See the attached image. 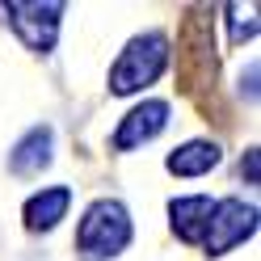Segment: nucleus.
Wrapping results in <instances>:
<instances>
[{
	"mask_svg": "<svg viewBox=\"0 0 261 261\" xmlns=\"http://www.w3.org/2000/svg\"><path fill=\"white\" fill-rule=\"evenodd\" d=\"M130 244V215L118 198H97L76 232V249L85 261H110Z\"/></svg>",
	"mask_w": 261,
	"mask_h": 261,
	"instance_id": "f257e3e1",
	"label": "nucleus"
},
{
	"mask_svg": "<svg viewBox=\"0 0 261 261\" xmlns=\"http://www.w3.org/2000/svg\"><path fill=\"white\" fill-rule=\"evenodd\" d=\"M9 13V21H13V30L21 34V42L30 46V51H38V55H46L55 46V38H59V17H63V5H42V0H13V5L5 9Z\"/></svg>",
	"mask_w": 261,
	"mask_h": 261,
	"instance_id": "20e7f679",
	"label": "nucleus"
},
{
	"mask_svg": "<svg viewBox=\"0 0 261 261\" xmlns=\"http://www.w3.org/2000/svg\"><path fill=\"white\" fill-rule=\"evenodd\" d=\"M244 173H249V181H257V173H261V156H257V148H249V156H244Z\"/></svg>",
	"mask_w": 261,
	"mask_h": 261,
	"instance_id": "9b49d317",
	"label": "nucleus"
},
{
	"mask_svg": "<svg viewBox=\"0 0 261 261\" xmlns=\"http://www.w3.org/2000/svg\"><path fill=\"white\" fill-rule=\"evenodd\" d=\"M215 165H219V148L206 139H190L169 156V173H177V177H202Z\"/></svg>",
	"mask_w": 261,
	"mask_h": 261,
	"instance_id": "1a4fd4ad",
	"label": "nucleus"
},
{
	"mask_svg": "<svg viewBox=\"0 0 261 261\" xmlns=\"http://www.w3.org/2000/svg\"><path fill=\"white\" fill-rule=\"evenodd\" d=\"M257 232V206L253 202H240V198H223L211 206V219H206V253L211 257H223L227 249H236L240 240H249Z\"/></svg>",
	"mask_w": 261,
	"mask_h": 261,
	"instance_id": "7ed1b4c3",
	"label": "nucleus"
},
{
	"mask_svg": "<svg viewBox=\"0 0 261 261\" xmlns=\"http://www.w3.org/2000/svg\"><path fill=\"white\" fill-rule=\"evenodd\" d=\"M227 13H232V42L240 46L244 38H257V5L240 9V5H227Z\"/></svg>",
	"mask_w": 261,
	"mask_h": 261,
	"instance_id": "9d476101",
	"label": "nucleus"
},
{
	"mask_svg": "<svg viewBox=\"0 0 261 261\" xmlns=\"http://www.w3.org/2000/svg\"><path fill=\"white\" fill-rule=\"evenodd\" d=\"M211 202L206 194H190V198H173L169 215H173V232L181 236L186 244H198L206 236V219H211Z\"/></svg>",
	"mask_w": 261,
	"mask_h": 261,
	"instance_id": "423d86ee",
	"label": "nucleus"
},
{
	"mask_svg": "<svg viewBox=\"0 0 261 261\" xmlns=\"http://www.w3.org/2000/svg\"><path fill=\"white\" fill-rule=\"evenodd\" d=\"M51 143H55V130L51 126H34L17 148L9 152V169L17 177H30V173L46 169V165H51Z\"/></svg>",
	"mask_w": 261,
	"mask_h": 261,
	"instance_id": "6e6552de",
	"label": "nucleus"
},
{
	"mask_svg": "<svg viewBox=\"0 0 261 261\" xmlns=\"http://www.w3.org/2000/svg\"><path fill=\"white\" fill-rule=\"evenodd\" d=\"M68 206H72V190L68 186H51V190H42L34 194V198L25 202V227L30 232H51V227L68 215Z\"/></svg>",
	"mask_w": 261,
	"mask_h": 261,
	"instance_id": "0eeeda50",
	"label": "nucleus"
},
{
	"mask_svg": "<svg viewBox=\"0 0 261 261\" xmlns=\"http://www.w3.org/2000/svg\"><path fill=\"white\" fill-rule=\"evenodd\" d=\"M165 63H169V38L165 34H139V38L126 42V51L110 68V89L118 97L139 93L165 72Z\"/></svg>",
	"mask_w": 261,
	"mask_h": 261,
	"instance_id": "f03ea898",
	"label": "nucleus"
},
{
	"mask_svg": "<svg viewBox=\"0 0 261 261\" xmlns=\"http://www.w3.org/2000/svg\"><path fill=\"white\" fill-rule=\"evenodd\" d=\"M165 126H169V101H143V106H135L122 118L118 130H114V148H118V152L139 148V143L156 139Z\"/></svg>",
	"mask_w": 261,
	"mask_h": 261,
	"instance_id": "39448f33",
	"label": "nucleus"
}]
</instances>
